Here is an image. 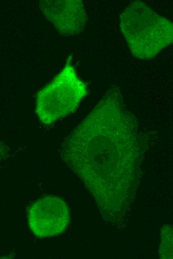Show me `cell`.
<instances>
[{"label":"cell","mask_w":173,"mask_h":259,"mask_svg":"<svg viewBox=\"0 0 173 259\" xmlns=\"http://www.w3.org/2000/svg\"><path fill=\"white\" fill-rule=\"evenodd\" d=\"M120 90L109 89L64 140L62 156L91 190L127 181L136 165L137 126ZM112 184V183H111Z\"/></svg>","instance_id":"obj_1"},{"label":"cell","mask_w":173,"mask_h":259,"mask_svg":"<svg viewBox=\"0 0 173 259\" xmlns=\"http://www.w3.org/2000/svg\"><path fill=\"white\" fill-rule=\"evenodd\" d=\"M120 27L132 55L139 59L154 58L173 41L172 22L139 0L121 13Z\"/></svg>","instance_id":"obj_2"},{"label":"cell","mask_w":173,"mask_h":259,"mask_svg":"<svg viewBox=\"0 0 173 259\" xmlns=\"http://www.w3.org/2000/svg\"><path fill=\"white\" fill-rule=\"evenodd\" d=\"M72 60L70 55L63 69L37 95L35 113L44 126L74 113L87 94L86 85L77 76Z\"/></svg>","instance_id":"obj_3"},{"label":"cell","mask_w":173,"mask_h":259,"mask_svg":"<svg viewBox=\"0 0 173 259\" xmlns=\"http://www.w3.org/2000/svg\"><path fill=\"white\" fill-rule=\"evenodd\" d=\"M27 221L30 230L37 238L54 237L67 229L70 221L69 208L62 198L46 195L31 205Z\"/></svg>","instance_id":"obj_4"},{"label":"cell","mask_w":173,"mask_h":259,"mask_svg":"<svg viewBox=\"0 0 173 259\" xmlns=\"http://www.w3.org/2000/svg\"><path fill=\"white\" fill-rule=\"evenodd\" d=\"M39 8L60 34L73 36L85 29L87 16L81 0H41Z\"/></svg>","instance_id":"obj_5"}]
</instances>
